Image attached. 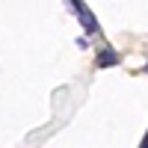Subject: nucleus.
I'll return each instance as SVG.
<instances>
[{
    "mask_svg": "<svg viewBox=\"0 0 148 148\" xmlns=\"http://www.w3.org/2000/svg\"><path fill=\"white\" fill-rule=\"evenodd\" d=\"M95 65H98V68H113V65H119V53L113 51V47H104V51L98 53Z\"/></svg>",
    "mask_w": 148,
    "mask_h": 148,
    "instance_id": "f03ea898",
    "label": "nucleus"
},
{
    "mask_svg": "<svg viewBox=\"0 0 148 148\" xmlns=\"http://www.w3.org/2000/svg\"><path fill=\"white\" fill-rule=\"evenodd\" d=\"M145 71H148V65H145Z\"/></svg>",
    "mask_w": 148,
    "mask_h": 148,
    "instance_id": "20e7f679",
    "label": "nucleus"
},
{
    "mask_svg": "<svg viewBox=\"0 0 148 148\" xmlns=\"http://www.w3.org/2000/svg\"><path fill=\"white\" fill-rule=\"evenodd\" d=\"M68 3L77 9V18H80V24H83L86 36H95V33H98V21H95V15H92V9L86 6L83 0H68Z\"/></svg>",
    "mask_w": 148,
    "mask_h": 148,
    "instance_id": "f257e3e1",
    "label": "nucleus"
},
{
    "mask_svg": "<svg viewBox=\"0 0 148 148\" xmlns=\"http://www.w3.org/2000/svg\"><path fill=\"white\" fill-rule=\"evenodd\" d=\"M139 148H148V133H145V139H142V145Z\"/></svg>",
    "mask_w": 148,
    "mask_h": 148,
    "instance_id": "7ed1b4c3",
    "label": "nucleus"
}]
</instances>
